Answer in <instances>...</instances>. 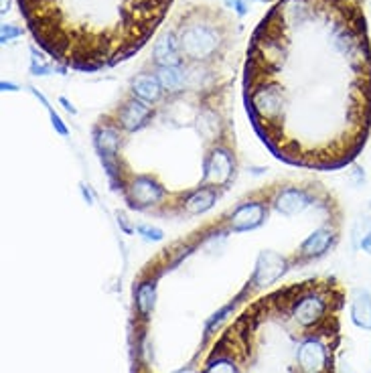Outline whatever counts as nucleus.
Returning a JSON list of instances; mask_svg holds the SVG:
<instances>
[{
    "instance_id": "obj_9",
    "label": "nucleus",
    "mask_w": 371,
    "mask_h": 373,
    "mask_svg": "<svg viewBox=\"0 0 371 373\" xmlns=\"http://www.w3.org/2000/svg\"><path fill=\"white\" fill-rule=\"evenodd\" d=\"M181 53L183 51H181L179 35H175L172 31L164 33L155 43V49H153L157 67H181V63H183Z\"/></svg>"
},
{
    "instance_id": "obj_11",
    "label": "nucleus",
    "mask_w": 371,
    "mask_h": 373,
    "mask_svg": "<svg viewBox=\"0 0 371 373\" xmlns=\"http://www.w3.org/2000/svg\"><path fill=\"white\" fill-rule=\"evenodd\" d=\"M132 92L138 100L146 102V104H155L162 96V86H160L159 77L153 73H140L132 79Z\"/></svg>"
},
{
    "instance_id": "obj_5",
    "label": "nucleus",
    "mask_w": 371,
    "mask_h": 373,
    "mask_svg": "<svg viewBox=\"0 0 371 373\" xmlns=\"http://www.w3.org/2000/svg\"><path fill=\"white\" fill-rule=\"evenodd\" d=\"M233 168H235V164H233L231 153L223 146H217L203 164V179L201 181L205 187H209V185L223 187L231 181Z\"/></svg>"
},
{
    "instance_id": "obj_23",
    "label": "nucleus",
    "mask_w": 371,
    "mask_h": 373,
    "mask_svg": "<svg viewBox=\"0 0 371 373\" xmlns=\"http://www.w3.org/2000/svg\"><path fill=\"white\" fill-rule=\"evenodd\" d=\"M47 112H49V116H51V124H53L55 130H57V132H59L61 136H67V134H69V130H67V126L63 124V120H61V118H59V116L55 114L53 107H49Z\"/></svg>"
},
{
    "instance_id": "obj_21",
    "label": "nucleus",
    "mask_w": 371,
    "mask_h": 373,
    "mask_svg": "<svg viewBox=\"0 0 371 373\" xmlns=\"http://www.w3.org/2000/svg\"><path fill=\"white\" fill-rule=\"evenodd\" d=\"M136 231H138V233L142 235V240H146V242H162V240H164V231L159 229V227H155V225H138Z\"/></svg>"
},
{
    "instance_id": "obj_4",
    "label": "nucleus",
    "mask_w": 371,
    "mask_h": 373,
    "mask_svg": "<svg viewBox=\"0 0 371 373\" xmlns=\"http://www.w3.org/2000/svg\"><path fill=\"white\" fill-rule=\"evenodd\" d=\"M124 195H126V201L130 203L132 209H146V207L159 203L160 199L166 195V191L153 177L138 175L126 185Z\"/></svg>"
},
{
    "instance_id": "obj_3",
    "label": "nucleus",
    "mask_w": 371,
    "mask_h": 373,
    "mask_svg": "<svg viewBox=\"0 0 371 373\" xmlns=\"http://www.w3.org/2000/svg\"><path fill=\"white\" fill-rule=\"evenodd\" d=\"M219 39H221L219 33L205 23H191L179 33L181 51L195 61L209 59L217 53L219 43H221Z\"/></svg>"
},
{
    "instance_id": "obj_18",
    "label": "nucleus",
    "mask_w": 371,
    "mask_h": 373,
    "mask_svg": "<svg viewBox=\"0 0 371 373\" xmlns=\"http://www.w3.org/2000/svg\"><path fill=\"white\" fill-rule=\"evenodd\" d=\"M199 134L205 138H213L217 134V116L213 114L212 110H205L199 116Z\"/></svg>"
},
{
    "instance_id": "obj_16",
    "label": "nucleus",
    "mask_w": 371,
    "mask_h": 373,
    "mask_svg": "<svg viewBox=\"0 0 371 373\" xmlns=\"http://www.w3.org/2000/svg\"><path fill=\"white\" fill-rule=\"evenodd\" d=\"M155 300H157V284H155V280L153 282L151 280L140 282L138 288H136V309H138L142 319H149L153 315Z\"/></svg>"
},
{
    "instance_id": "obj_14",
    "label": "nucleus",
    "mask_w": 371,
    "mask_h": 373,
    "mask_svg": "<svg viewBox=\"0 0 371 373\" xmlns=\"http://www.w3.org/2000/svg\"><path fill=\"white\" fill-rule=\"evenodd\" d=\"M217 201V193L213 187H201L193 195L185 199V211L189 215L207 214Z\"/></svg>"
},
{
    "instance_id": "obj_19",
    "label": "nucleus",
    "mask_w": 371,
    "mask_h": 373,
    "mask_svg": "<svg viewBox=\"0 0 371 373\" xmlns=\"http://www.w3.org/2000/svg\"><path fill=\"white\" fill-rule=\"evenodd\" d=\"M31 73L33 75H49V73H53V65H49V63H45L43 61V57L41 55H37V49L35 47H31Z\"/></svg>"
},
{
    "instance_id": "obj_25",
    "label": "nucleus",
    "mask_w": 371,
    "mask_h": 373,
    "mask_svg": "<svg viewBox=\"0 0 371 373\" xmlns=\"http://www.w3.org/2000/svg\"><path fill=\"white\" fill-rule=\"evenodd\" d=\"M118 225L124 229V233H134V231H136V227H132V225H130V219H128V215L122 214V211L118 214Z\"/></svg>"
},
{
    "instance_id": "obj_15",
    "label": "nucleus",
    "mask_w": 371,
    "mask_h": 373,
    "mask_svg": "<svg viewBox=\"0 0 371 373\" xmlns=\"http://www.w3.org/2000/svg\"><path fill=\"white\" fill-rule=\"evenodd\" d=\"M94 144H96L100 157H118L120 134L114 126H100V128H96Z\"/></svg>"
},
{
    "instance_id": "obj_27",
    "label": "nucleus",
    "mask_w": 371,
    "mask_h": 373,
    "mask_svg": "<svg viewBox=\"0 0 371 373\" xmlns=\"http://www.w3.org/2000/svg\"><path fill=\"white\" fill-rule=\"evenodd\" d=\"M359 248H361L368 256H371V231L366 235V237H363V240H361V242H359Z\"/></svg>"
},
{
    "instance_id": "obj_20",
    "label": "nucleus",
    "mask_w": 371,
    "mask_h": 373,
    "mask_svg": "<svg viewBox=\"0 0 371 373\" xmlns=\"http://www.w3.org/2000/svg\"><path fill=\"white\" fill-rule=\"evenodd\" d=\"M233 307H235V300H233V303H229V305H225L219 313H215L212 319L207 320V324H205V335H212L213 331H215V326H217L221 320L225 319V317L233 311Z\"/></svg>"
},
{
    "instance_id": "obj_24",
    "label": "nucleus",
    "mask_w": 371,
    "mask_h": 373,
    "mask_svg": "<svg viewBox=\"0 0 371 373\" xmlns=\"http://www.w3.org/2000/svg\"><path fill=\"white\" fill-rule=\"evenodd\" d=\"M225 4H227V6H231V8H235V12H238L240 16H244V14L248 12V4H246V0H225Z\"/></svg>"
},
{
    "instance_id": "obj_1",
    "label": "nucleus",
    "mask_w": 371,
    "mask_h": 373,
    "mask_svg": "<svg viewBox=\"0 0 371 373\" xmlns=\"http://www.w3.org/2000/svg\"><path fill=\"white\" fill-rule=\"evenodd\" d=\"M172 0H18L39 45L73 69L96 71L136 53Z\"/></svg>"
},
{
    "instance_id": "obj_17",
    "label": "nucleus",
    "mask_w": 371,
    "mask_h": 373,
    "mask_svg": "<svg viewBox=\"0 0 371 373\" xmlns=\"http://www.w3.org/2000/svg\"><path fill=\"white\" fill-rule=\"evenodd\" d=\"M157 77H159L162 90L168 94H177L185 86V75H183L181 67H159Z\"/></svg>"
},
{
    "instance_id": "obj_10",
    "label": "nucleus",
    "mask_w": 371,
    "mask_h": 373,
    "mask_svg": "<svg viewBox=\"0 0 371 373\" xmlns=\"http://www.w3.org/2000/svg\"><path fill=\"white\" fill-rule=\"evenodd\" d=\"M151 118H153V107L149 106L146 102L134 98V100H130L126 106L122 107V112H120V126L126 132H136V130L144 128Z\"/></svg>"
},
{
    "instance_id": "obj_6",
    "label": "nucleus",
    "mask_w": 371,
    "mask_h": 373,
    "mask_svg": "<svg viewBox=\"0 0 371 373\" xmlns=\"http://www.w3.org/2000/svg\"><path fill=\"white\" fill-rule=\"evenodd\" d=\"M286 260L276 254V252H262L258 262H256V270L252 276V282L258 286H268L274 284L284 272H286Z\"/></svg>"
},
{
    "instance_id": "obj_30",
    "label": "nucleus",
    "mask_w": 371,
    "mask_h": 373,
    "mask_svg": "<svg viewBox=\"0 0 371 373\" xmlns=\"http://www.w3.org/2000/svg\"><path fill=\"white\" fill-rule=\"evenodd\" d=\"M172 373H195V372H193V368H183V370H179V372H172Z\"/></svg>"
},
{
    "instance_id": "obj_29",
    "label": "nucleus",
    "mask_w": 371,
    "mask_h": 373,
    "mask_svg": "<svg viewBox=\"0 0 371 373\" xmlns=\"http://www.w3.org/2000/svg\"><path fill=\"white\" fill-rule=\"evenodd\" d=\"M0 88H2L4 92H16V90H18V86H16V83H10V81H2Z\"/></svg>"
},
{
    "instance_id": "obj_31",
    "label": "nucleus",
    "mask_w": 371,
    "mask_h": 373,
    "mask_svg": "<svg viewBox=\"0 0 371 373\" xmlns=\"http://www.w3.org/2000/svg\"><path fill=\"white\" fill-rule=\"evenodd\" d=\"M341 373H353V370H351V368H343V370H341Z\"/></svg>"
},
{
    "instance_id": "obj_28",
    "label": "nucleus",
    "mask_w": 371,
    "mask_h": 373,
    "mask_svg": "<svg viewBox=\"0 0 371 373\" xmlns=\"http://www.w3.org/2000/svg\"><path fill=\"white\" fill-rule=\"evenodd\" d=\"M59 102L63 104V107H65V110H67L69 114H77V110L73 107V104H71V102H69L67 98H59Z\"/></svg>"
},
{
    "instance_id": "obj_2",
    "label": "nucleus",
    "mask_w": 371,
    "mask_h": 373,
    "mask_svg": "<svg viewBox=\"0 0 371 373\" xmlns=\"http://www.w3.org/2000/svg\"><path fill=\"white\" fill-rule=\"evenodd\" d=\"M324 292L315 290L313 286H303L300 298L292 300V319L296 320L303 329L309 331L313 326H320L335 315L333 303L329 305V298Z\"/></svg>"
},
{
    "instance_id": "obj_22",
    "label": "nucleus",
    "mask_w": 371,
    "mask_h": 373,
    "mask_svg": "<svg viewBox=\"0 0 371 373\" xmlns=\"http://www.w3.org/2000/svg\"><path fill=\"white\" fill-rule=\"evenodd\" d=\"M23 35V29L21 27H16V25H10V23H4L2 27H0V41L6 45V43H10V41H14V39H18Z\"/></svg>"
},
{
    "instance_id": "obj_26",
    "label": "nucleus",
    "mask_w": 371,
    "mask_h": 373,
    "mask_svg": "<svg viewBox=\"0 0 371 373\" xmlns=\"http://www.w3.org/2000/svg\"><path fill=\"white\" fill-rule=\"evenodd\" d=\"M79 189H81V195H84V199L88 201V205H94V195H92V191L88 189V185H79Z\"/></svg>"
},
{
    "instance_id": "obj_7",
    "label": "nucleus",
    "mask_w": 371,
    "mask_h": 373,
    "mask_svg": "<svg viewBox=\"0 0 371 373\" xmlns=\"http://www.w3.org/2000/svg\"><path fill=\"white\" fill-rule=\"evenodd\" d=\"M268 217V209L264 203H244L238 207L231 215V231L233 233H244L258 229Z\"/></svg>"
},
{
    "instance_id": "obj_8",
    "label": "nucleus",
    "mask_w": 371,
    "mask_h": 373,
    "mask_svg": "<svg viewBox=\"0 0 371 373\" xmlns=\"http://www.w3.org/2000/svg\"><path fill=\"white\" fill-rule=\"evenodd\" d=\"M311 203H313V197H311L305 189H298V187L284 189V191H280L278 197L274 199L276 211L280 215H284V217L300 215Z\"/></svg>"
},
{
    "instance_id": "obj_12",
    "label": "nucleus",
    "mask_w": 371,
    "mask_h": 373,
    "mask_svg": "<svg viewBox=\"0 0 371 373\" xmlns=\"http://www.w3.org/2000/svg\"><path fill=\"white\" fill-rule=\"evenodd\" d=\"M333 244V231L329 227H318L315 229L300 246V256L307 258V260H313L322 256Z\"/></svg>"
},
{
    "instance_id": "obj_13",
    "label": "nucleus",
    "mask_w": 371,
    "mask_h": 373,
    "mask_svg": "<svg viewBox=\"0 0 371 373\" xmlns=\"http://www.w3.org/2000/svg\"><path fill=\"white\" fill-rule=\"evenodd\" d=\"M351 320L355 326L371 331V294L366 288H357L351 303Z\"/></svg>"
}]
</instances>
